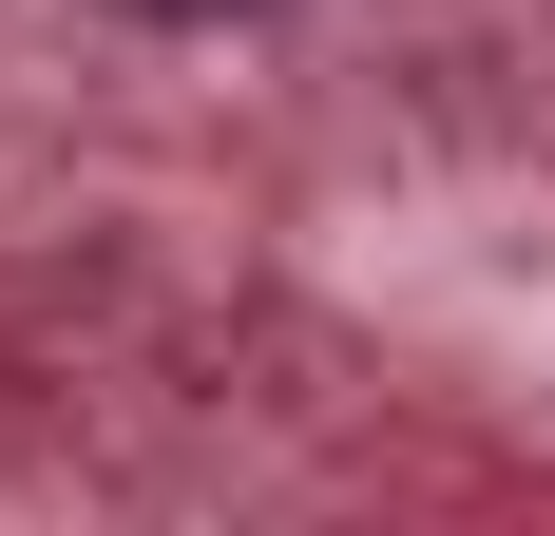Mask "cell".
Segmentation results:
<instances>
[{"instance_id":"obj_1","label":"cell","mask_w":555,"mask_h":536,"mask_svg":"<svg viewBox=\"0 0 555 536\" xmlns=\"http://www.w3.org/2000/svg\"><path fill=\"white\" fill-rule=\"evenodd\" d=\"M115 20H249V0H115Z\"/></svg>"}]
</instances>
